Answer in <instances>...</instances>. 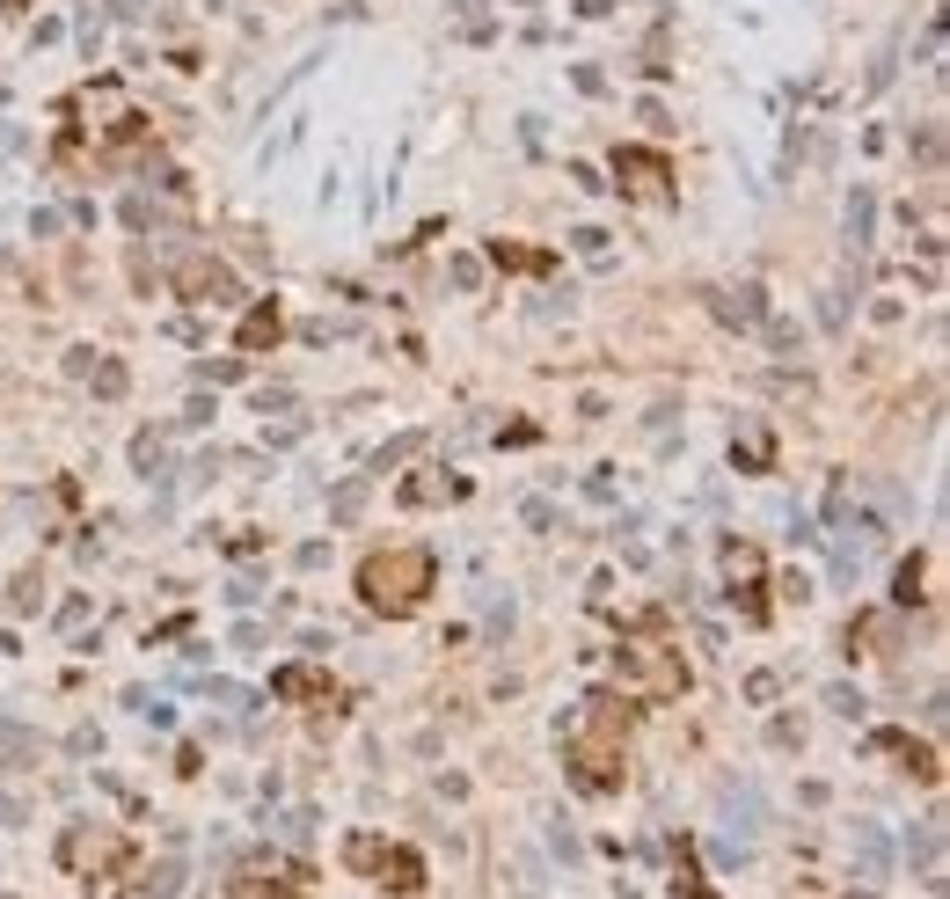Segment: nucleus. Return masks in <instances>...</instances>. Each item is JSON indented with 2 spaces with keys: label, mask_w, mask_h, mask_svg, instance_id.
I'll return each mask as SVG.
<instances>
[{
  "label": "nucleus",
  "mask_w": 950,
  "mask_h": 899,
  "mask_svg": "<svg viewBox=\"0 0 950 899\" xmlns=\"http://www.w3.org/2000/svg\"><path fill=\"white\" fill-rule=\"evenodd\" d=\"M870 746H878V754H892V760H907V768H914L921 782H936V776H943V768H936V746H914L907 731H878Z\"/></svg>",
  "instance_id": "9d476101"
},
{
  "label": "nucleus",
  "mask_w": 950,
  "mask_h": 899,
  "mask_svg": "<svg viewBox=\"0 0 950 899\" xmlns=\"http://www.w3.org/2000/svg\"><path fill=\"white\" fill-rule=\"evenodd\" d=\"M198 373H205V381H242V358H205Z\"/></svg>",
  "instance_id": "a878e982"
},
{
  "label": "nucleus",
  "mask_w": 950,
  "mask_h": 899,
  "mask_svg": "<svg viewBox=\"0 0 950 899\" xmlns=\"http://www.w3.org/2000/svg\"><path fill=\"white\" fill-rule=\"evenodd\" d=\"M212 703H228V709H256V695L234 688V680H212Z\"/></svg>",
  "instance_id": "393cba45"
},
{
  "label": "nucleus",
  "mask_w": 950,
  "mask_h": 899,
  "mask_svg": "<svg viewBox=\"0 0 950 899\" xmlns=\"http://www.w3.org/2000/svg\"><path fill=\"white\" fill-rule=\"evenodd\" d=\"M629 724H636V709H629V695H585L578 709H570V724L556 731L564 739V768H570V782H578L585 797H615L621 790V746H629Z\"/></svg>",
  "instance_id": "f257e3e1"
},
{
  "label": "nucleus",
  "mask_w": 950,
  "mask_h": 899,
  "mask_svg": "<svg viewBox=\"0 0 950 899\" xmlns=\"http://www.w3.org/2000/svg\"><path fill=\"white\" fill-rule=\"evenodd\" d=\"M279 300H264V307H249V322H242V352H264V344H279Z\"/></svg>",
  "instance_id": "4468645a"
},
{
  "label": "nucleus",
  "mask_w": 950,
  "mask_h": 899,
  "mask_svg": "<svg viewBox=\"0 0 950 899\" xmlns=\"http://www.w3.org/2000/svg\"><path fill=\"white\" fill-rule=\"evenodd\" d=\"M570 242H578L585 256H607V234H599V228H578V234H570Z\"/></svg>",
  "instance_id": "cd10ccee"
},
{
  "label": "nucleus",
  "mask_w": 950,
  "mask_h": 899,
  "mask_svg": "<svg viewBox=\"0 0 950 899\" xmlns=\"http://www.w3.org/2000/svg\"><path fill=\"white\" fill-rule=\"evenodd\" d=\"M373 870H381V885H387V892H403V899H417V892H424V856H417V848H395V841H381Z\"/></svg>",
  "instance_id": "1a4fd4ad"
},
{
  "label": "nucleus",
  "mask_w": 950,
  "mask_h": 899,
  "mask_svg": "<svg viewBox=\"0 0 950 899\" xmlns=\"http://www.w3.org/2000/svg\"><path fill=\"white\" fill-rule=\"evenodd\" d=\"M775 688H782L775 673H754V680H746V695H754V703H775Z\"/></svg>",
  "instance_id": "bb28decb"
},
{
  "label": "nucleus",
  "mask_w": 950,
  "mask_h": 899,
  "mask_svg": "<svg viewBox=\"0 0 950 899\" xmlns=\"http://www.w3.org/2000/svg\"><path fill=\"white\" fill-rule=\"evenodd\" d=\"M731 461H739V468H754V476H760V468H775V440H768V424H760V417H746V424H739V440H731Z\"/></svg>",
  "instance_id": "9b49d317"
},
{
  "label": "nucleus",
  "mask_w": 950,
  "mask_h": 899,
  "mask_svg": "<svg viewBox=\"0 0 950 899\" xmlns=\"http://www.w3.org/2000/svg\"><path fill=\"white\" fill-rule=\"evenodd\" d=\"M432 578H439V556H432V548H417V542L373 548L366 564H358V599L387 622H410L424 607V593H432Z\"/></svg>",
  "instance_id": "f03ea898"
},
{
  "label": "nucleus",
  "mask_w": 950,
  "mask_h": 899,
  "mask_svg": "<svg viewBox=\"0 0 950 899\" xmlns=\"http://www.w3.org/2000/svg\"><path fill=\"white\" fill-rule=\"evenodd\" d=\"M417 446H424V432H410V440L381 446V461H373V468H381V476H387V468H403V461H410V454H417Z\"/></svg>",
  "instance_id": "5701e85b"
},
{
  "label": "nucleus",
  "mask_w": 950,
  "mask_h": 899,
  "mask_svg": "<svg viewBox=\"0 0 950 899\" xmlns=\"http://www.w3.org/2000/svg\"><path fill=\"white\" fill-rule=\"evenodd\" d=\"M176 885H183V856H161V863L146 870L140 892H146V899H176Z\"/></svg>",
  "instance_id": "a211bd4d"
},
{
  "label": "nucleus",
  "mask_w": 950,
  "mask_h": 899,
  "mask_svg": "<svg viewBox=\"0 0 950 899\" xmlns=\"http://www.w3.org/2000/svg\"><path fill=\"white\" fill-rule=\"evenodd\" d=\"M724 599L739 607V622H768V564L754 542H724Z\"/></svg>",
  "instance_id": "423d86ee"
},
{
  "label": "nucleus",
  "mask_w": 950,
  "mask_h": 899,
  "mask_svg": "<svg viewBox=\"0 0 950 899\" xmlns=\"http://www.w3.org/2000/svg\"><path fill=\"white\" fill-rule=\"evenodd\" d=\"M228 899H315V870L293 863V856L256 848V856H242L228 870Z\"/></svg>",
  "instance_id": "20e7f679"
},
{
  "label": "nucleus",
  "mask_w": 950,
  "mask_h": 899,
  "mask_svg": "<svg viewBox=\"0 0 950 899\" xmlns=\"http://www.w3.org/2000/svg\"><path fill=\"white\" fill-rule=\"evenodd\" d=\"M673 899H717L703 885V870H695V848L687 841H673Z\"/></svg>",
  "instance_id": "ddd939ff"
},
{
  "label": "nucleus",
  "mask_w": 950,
  "mask_h": 899,
  "mask_svg": "<svg viewBox=\"0 0 950 899\" xmlns=\"http://www.w3.org/2000/svg\"><path fill=\"white\" fill-rule=\"evenodd\" d=\"M827 703H833V709H841V717H862V695H856V688H833V695H827Z\"/></svg>",
  "instance_id": "c85d7f7f"
},
{
  "label": "nucleus",
  "mask_w": 950,
  "mask_h": 899,
  "mask_svg": "<svg viewBox=\"0 0 950 899\" xmlns=\"http://www.w3.org/2000/svg\"><path fill=\"white\" fill-rule=\"evenodd\" d=\"M89 373H95V395H124V388H132V373H124L118 358H103V352H95V366H89Z\"/></svg>",
  "instance_id": "6ab92c4d"
},
{
  "label": "nucleus",
  "mask_w": 950,
  "mask_h": 899,
  "mask_svg": "<svg viewBox=\"0 0 950 899\" xmlns=\"http://www.w3.org/2000/svg\"><path fill=\"white\" fill-rule=\"evenodd\" d=\"M717 315H724V322H739V330L768 322V307H760V285H739V293H724V300H717Z\"/></svg>",
  "instance_id": "f3484780"
},
{
  "label": "nucleus",
  "mask_w": 950,
  "mask_h": 899,
  "mask_svg": "<svg viewBox=\"0 0 950 899\" xmlns=\"http://www.w3.org/2000/svg\"><path fill=\"white\" fill-rule=\"evenodd\" d=\"M446 497H468V483H461V476H417V483H403V505H446Z\"/></svg>",
  "instance_id": "2eb2a0df"
},
{
  "label": "nucleus",
  "mask_w": 950,
  "mask_h": 899,
  "mask_svg": "<svg viewBox=\"0 0 950 899\" xmlns=\"http://www.w3.org/2000/svg\"><path fill=\"white\" fill-rule=\"evenodd\" d=\"M621 695H636V703H673V695H687V666H680V644L666 636V615H644L629 636H621Z\"/></svg>",
  "instance_id": "7ed1b4c3"
},
{
  "label": "nucleus",
  "mask_w": 950,
  "mask_h": 899,
  "mask_svg": "<svg viewBox=\"0 0 950 899\" xmlns=\"http://www.w3.org/2000/svg\"><path fill=\"white\" fill-rule=\"evenodd\" d=\"M358 505H366V483H344V491L330 497V512H336V519H358Z\"/></svg>",
  "instance_id": "b1692460"
},
{
  "label": "nucleus",
  "mask_w": 950,
  "mask_h": 899,
  "mask_svg": "<svg viewBox=\"0 0 950 899\" xmlns=\"http://www.w3.org/2000/svg\"><path fill=\"white\" fill-rule=\"evenodd\" d=\"M615 191L644 198V205H673V161L658 154V147H621L615 154Z\"/></svg>",
  "instance_id": "6e6552de"
},
{
  "label": "nucleus",
  "mask_w": 950,
  "mask_h": 899,
  "mask_svg": "<svg viewBox=\"0 0 950 899\" xmlns=\"http://www.w3.org/2000/svg\"><path fill=\"white\" fill-rule=\"evenodd\" d=\"M870 220H878V198H870V183H856V198H848V249H870Z\"/></svg>",
  "instance_id": "dca6fc26"
},
{
  "label": "nucleus",
  "mask_w": 950,
  "mask_h": 899,
  "mask_svg": "<svg viewBox=\"0 0 950 899\" xmlns=\"http://www.w3.org/2000/svg\"><path fill=\"white\" fill-rule=\"evenodd\" d=\"M271 695H285V703L330 695V673H322V666H279V673H271Z\"/></svg>",
  "instance_id": "f8f14e48"
},
{
  "label": "nucleus",
  "mask_w": 950,
  "mask_h": 899,
  "mask_svg": "<svg viewBox=\"0 0 950 899\" xmlns=\"http://www.w3.org/2000/svg\"><path fill=\"white\" fill-rule=\"evenodd\" d=\"M169 285H176V300H191V307H234V271L220 264L212 249H183Z\"/></svg>",
  "instance_id": "0eeeda50"
},
{
  "label": "nucleus",
  "mask_w": 950,
  "mask_h": 899,
  "mask_svg": "<svg viewBox=\"0 0 950 899\" xmlns=\"http://www.w3.org/2000/svg\"><path fill=\"white\" fill-rule=\"evenodd\" d=\"M892 599H899V607H921V599H929V593H921V556H914V564H899V593Z\"/></svg>",
  "instance_id": "4be33fe9"
},
{
  "label": "nucleus",
  "mask_w": 950,
  "mask_h": 899,
  "mask_svg": "<svg viewBox=\"0 0 950 899\" xmlns=\"http://www.w3.org/2000/svg\"><path fill=\"white\" fill-rule=\"evenodd\" d=\"M124 856H132V841H124L118 827H67L59 834V863H67L81 885H103Z\"/></svg>",
  "instance_id": "39448f33"
},
{
  "label": "nucleus",
  "mask_w": 950,
  "mask_h": 899,
  "mask_svg": "<svg viewBox=\"0 0 950 899\" xmlns=\"http://www.w3.org/2000/svg\"><path fill=\"white\" fill-rule=\"evenodd\" d=\"M132 461H140L146 476H161V468H169V446H161V432H140V446H132Z\"/></svg>",
  "instance_id": "412c9836"
},
{
  "label": "nucleus",
  "mask_w": 950,
  "mask_h": 899,
  "mask_svg": "<svg viewBox=\"0 0 950 899\" xmlns=\"http://www.w3.org/2000/svg\"><path fill=\"white\" fill-rule=\"evenodd\" d=\"M491 256H497L505 271H548V264H556V256H542V249H505V242H497Z\"/></svg>",
  "instance_id": "aec40b11"
}]
</instances>
